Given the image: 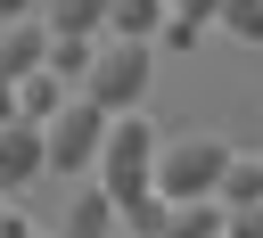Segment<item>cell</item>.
I'll return each mask as SVG.
<instances>
[{"label":"cell","instance_id":"6","mask_svg":"<svg viewBox=\"0 0 263 238\" xmlns=\"http://www.w3.org/2000/svg\"><path fill=\"white\" fill-rule=\"evenodd\" d=\"M41 57H49V25H41V16H25V25H0V82H25Z\"/></svg>","mask_w":263,"mask_h":238},{"label":"cell","instance_id":"18","mask_svg":"<svg viewBox=\"0 0 263 238\" xmlns=\"http://www.w3.org/2000/svg\"><path fill=\"white\" fill-rule=\"evenodd\" d=\"M25 16H41V0H0V25H25Z\"/></svg>","mask_w":263,"mask_h":238},{"label":"cell","instance_id":"3","mask_svg":"<svg viewBox=\"0 0 263 238\" xmlns=\"http://www.w3.org/2000/svg\"><path fill=\"white\" fill-rule=\"evenodd\" d=\"M222 164H230V140H222V131H181L173 148H156V197H164V205L214 197V189H222Z\"/></svg>","mask_w":263,"mask_h":238},{"label":"cell","instance_id":"12","mask_svg":"<svg viewBox=\"0 0 263 238\" xmlns=\"http://www.w3.org/2000/svg\"><path fill=\"white\" fill-rule=\"evenodd\" d=\"M58 238H115V205H107V189L90 181V189H74V213H66V230Z\"/></svg>","mask_w":263,"mask_h":238},{"label":"cell","instance_id":"11","mask_svg":"<svg viewBox=\"0 0 263 238\" xmlns=\"http://www.w3.org/2000/svg\"><path fill=\"white\" fill-rule=\"evenodd\" d=\"M164 16H173L164 0H107V33H115V41H156Z\"/></svg>","mask_w":263,"mask_h":238},{"label":"cell","instance_id":"19","mask_svg":"<svg viewBox=\"0 0 263 238\" xmlns=\"http://www.w3.org/2000/svg\"><path fill=\"white\" fill-rule=\"evenodd\" d=\"M0 238H41V230H33V222H25L16 205H8V213H0Z\"/></svg>","mask_w":263,"mask_h":238},{"label":"cell","instance_id":"16","mask_svg":"<svg viewBox=\"0 0 263 238\" xmlns=\"http://www.w3.org/2000/svg\"><path fill=\"white\" fill-rule=\"evenodd\" d=\"M164 8H173L181 25H214V8H222V0H164Z\"/></svg>","mask_w":263,"mask_h":238},{"label":"cell","instance_id":"5","mask_svg":"<svg viewBox=\"0 0 263 238\" xmlns=\"http://www.w3.org/2000/svg\"><path fill=\"white\" fill-rule=\"evenodd\" d=\"M33 172H49V156H41V123L8 115V123H0V181H8V189H25Z\"/></svg>","mask_w":263,"mask_h":238},{"label":"cell","instance_id":"10","mask_svg":"<svg viewBox=\"0 0 263 238\" xmlns=\"http://www.w3.org/2000/svg\"><path fill=\"white\" fill-rule=\"evenodd\" d=\"M164 238H230V205L189 197V205H173V213H164Z\"/></svg>","mask_w":263,"mask_h":238},{"label":"cell","instance_id":"13","mask_svg":"<svg viewBox=\"0 0 263 238\" xmlns=\"http://www.w3.org/2000/svg\"><path fill=\"white\" fill-rule=\"evenodd\" d=\"M90 49H99V41H66V33H49V57H41V66H49V74H66V82L82 90V74H90Z\"/></svg>","mask_w":263,"mask_h":238},{"label":"cell","instance_id":"21","mask_svg":"<svg viewBox=\"0 0 263 238\" xmlns=\"http://www.w3.org/2000/svg\"><path fill=\"white\" fill-rule=\"evenodd\" d=\"M8 197H16V189H8V181H0V213H8Z\"/></svg>","mask_w":263,"mask_h":238},{"label":"cell","instance_id":"7","mask_svg":"<svg viewBox=\"0 0 263 238\" xmlns=\"http://www.w3.org/2000/svg\"><path fill=\"white\" fill-rule=\"evenodd\" d=\"M8 98H16V115H25V123H49V115L74 98V82H66V74H49V66H33L25 82H8Z\"/></svg>","mask_w":263,"mask_h":238},{"label":"cell","instance_id":"1","mask_svg":"<svg viewBox=\"0 0 263 238\" xmlns=\"http://www.w3.org/2000/svg\"><path fill=\"white\" fill-rule=\"evenodd\" d=\"M156 123L132 107V115H107V148H99V189H107V205H132V197H148L156 189Z\"/></svg>","mask_w":263,"mask_h":238},{"label":"cell","instance_id":"8","mask_svg":"<svg viewBox=\"0 0 263 238\" xmlns=\"http://www.w3.org/2000/svg\"><path fill=\"white\" fill-rule=\"evenodd\" d=\"M214 205H230V213H247V205H263V156H247V148H230V164H222V189H214Z\"/></svg>","mask_w":263,"mask_h":238},{"label":"cell","instance_id":"14","mask_svg":"<svg viewBox=\"0 0 263 238\" xmlns=\"http://www.w3.org/2000/svg\"><path fill=\"white\" fill-rule=\"evenodd\" d=\"M214 25H222V33H238V41H263V0H222V8H214Z\"/></svg>","mask_w":263,"mask_h":238},{"label":"cell","instance_id":"15","mask_svg":"<svg viewBox=\"0 0 263 238\" xmlns=\"http://www.w3.org/2000/svg\"><path fill=\"white\" fill-rule=\"evenodd\" d=\"M156 41H164V49H197V41H205V25H181V16H164V33H156Z\"/></svg>","mask_w":263,"mask_h":238},{"label":"cell","instance_id":"9","mask_svg":"<svg viewBox=\"0 0 263 238\" xmlns=\"http://www.w3.org/2000/svg\"><path fill=\"white\" fill-rule=\"evenodd\" d=\"M41 25L66 41H99L107 33V0H41Z\"/></svg>","mask_w":263,"mask_h":238},{"label":"cell","instance_id":"2","mask_svg":"<svg viewBox=\"0 0 263 238\" xmlns=\"http://www.w3.org/2000/svg\"><path fill=\"white\" fill-rule=\"evenodd\" d=\"M148 74H156V41H99L82 98L107 107V115H132V107H148Z\"/></svg>","mask_w":263,"mask_h":238},{"label":"cell","instance_id":"20","mask_svg":"<svg viewBox=\"0 0 263 238\" xmlns=\"http://www.w3.org/2000/svg\"><path fill=\"white\" fill-rule=\"evenodd\" d=\"M8 115H16V98H8V82H0V123H8Z\"/></svg>","mask_w":263,"mask_h":238},{"label":"cell","instance_id":"4","mask_svg":"<svg viewBox=\"0 0 263 238\" xmlns=\"http://www.w3.org/2000/svg\"><path fill=\"white\" fill-rule=\"evenodd\" d=\"M99 148H107V107H90L82 90L41 123V156H49V172H99Z\"/></svg>","mask_w":263,"mask_h":238},{"label":"cell","instance_id":"17","mask_svg":"<svg viewBox=\"0 0 263 238\" xmlns=\"http://www.w3.org/2000/svg\"><path fill=\"white\" fill-rule=\"evenodd\" d=\"M230 238H263V205H247V213H230Z\"/></svg>","mask_w":263,"mask_h":238}]
</instances>
